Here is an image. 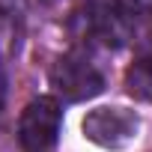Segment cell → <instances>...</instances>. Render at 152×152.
I'll list each match as a JSON object with an SVG mask.
<instances>
[{
  "label": "cell",
  "instance_id": "1",
  "mask_svg": "<svg viewBox=\"0 0 152 152\" xmlns=\"http://www.w3.org/2000/svg\"><path fill=\"white\" fill-rule=\"evenodd\" d=\"M51 87L66 102H87L104 90V75L90 57L66 54L51 66Z\"/></svg>",
  "mask_w": 152,
  "mask_h": 152
},
{
  "label": "cell",
  "instance_id": "2",
  "mask_svg": "<svg viewBox=\"0 0 152 152\" xmlns=\"http://www.w3.org/2000/svg\"><path fill=\"white\" fill-rule=\"evenodd\" d=\"M84 137L102 149H122L137 140L140 116L125 107H96L84 116Z\"/></svg>",
  "mask_w": 152,
  "mask_h": 152
},
{
  "label": "cell",
  "instance_id": "3",
  "mask_svg": "<svg viewBox=\"0 0 152 152\" xmlns=\"http://www.w3.org/2000/svg\"><path fill=\"white\" fill-rule=\"evenodd\" d=\"M84 30L104 48H122L134 36V15L119 0H90L84 6Z\"/></svg>",
  "mask_w": 152,
  "mask_h": 152
},
{
  "label": "cell",
  "instance_id": "4",
  "mask_svg": "<svg viewBox=\"0 0 152 152\" xmlns=\"http://www.w3.org/2000/svg\"><path fill=\"white\" fill-rule=\"evenodd\" d=\"M60 119L63 110L57 104V99H33L18 119V140L27 152H48L57 137H60Z\"/></svg>",
  "mask_w": 152,
  "mask_h": 152
},
{
  "label": "cell",
  "instance_id": "5",
  "mask_svg": "<svg viewBox=\"0 0 152 152\" xmlns=\"http://www.w3.org/2000/svg\"><path fill=\"white\" fill-rule=\"evenodd\" d=\"M125 87L134 99L140 102H152V54L137 57L128 72H125Z\"/></svg>",
  "mask_w": 152,
  "mask_h": 152
},
{
  "label": "cell",
  "instance_id": "6",
  "mask_svg": "<svg viewBox=\"0 0 152 152\" xmlns=\"http://www.w3.org/2000/svg\"><path fill=\"white\" fill-rule=\"evenodd\" d=\"M119 3L137 18H152V0H119Z\"/></svg>",
  "mask_w": 152,
  "mask_h": 152
}]
</instances>
